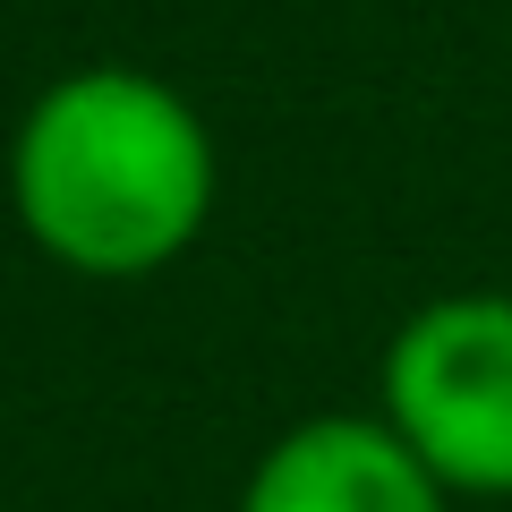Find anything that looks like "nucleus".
<instances>
[{
  "label": "nucleus",
  "instance_id": "3",
  "mask_svg": "<svg viewBox=\"0 0 512 512\" xmlns=\"http://www.w3.org/2000/svg\"><path fill=\"white\" fill-rule=\"evenodd\" d=\"M231 512H453L376 410H308L248 461Z\"/></svg>",
  "mask_w": 512,
  "mask_h": 512
},
{
  "label": "nucleus",
  "instance_id": "1",
  "mask_svg": "<svg viewBox=\"0 0 512 512\" xmlns=\"http://www.w3.org/2000/svg\"><path fill=\"white\" fill-rule=\"evenodd\" d=\"M9 222L69 282L171 274L222 205L214 120L137 60H77L26 94L0 154Z\"/></svg>",
  "mask_w": 512,
  "mask_h": 512
},
{
  "label": "nucleus",
  "instance_id": "2",
  "mask_svg": "<svg viewBox=\"0 0 512 512\" xmlns=\"http://www.w3.org/2000/svg\"><path fill=\"white\" fill-rule=\"evenodd\" d=\"M376 419L453 504H512V291H436L384 333Z\"/></svg>",
  "mask_w": 512,
  "mask_h": 512
}]
</instances>
